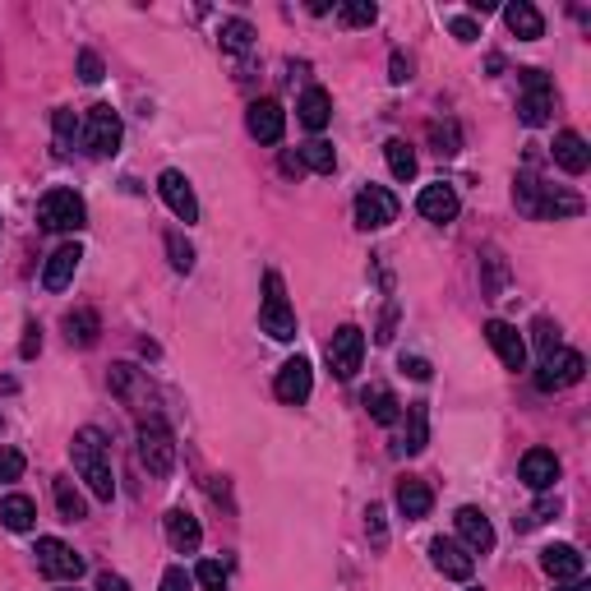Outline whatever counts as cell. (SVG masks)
I'll return each instance as SVG.
<instances>
[{"label": "cell", "mask_w": 591, "mask_h": 591, "mask_svg": "<svg viewBox=\"0 0 591 591\" xmlns=\"http://www.w3.org/2000/svg\"><path fill=\"white\" fill-rule=\"evenodd\" d=\"M70 453H74V471L88 481V490L111 504V495H116V476H111V458H107V439H102V430L84 425V430L74 435Z\"/></svg>", "instance_id": "obj_1"}, {"label": "cell", "mask_w": 591, "mask_h": 591, "mask_svg": "<svg viewBox=\"0 0 591 591\" xmlns=\"http://www.w3.org/2000/svg\"><path fill=\"white\" fill-rule=\"evenodd\" d=\"M139 462L157 481L171 476V467H176V435L167 430L162 416H144V425H139Z\"/></svg>", "instance_id": "obj_2"}, {"label": "cell", "mask_w": 591, "mask_h": 591, "mask_svg": "<svg viewBox=\"0 0 591 591\" xmlns=\"http://www.w3.org/2000/svg\"><path fill=\"white\" fill-rule=\"evenodd\" d=\"M259 328H264L273 342L296 338V310H291L287 287H282L278 273H264V310H259Z\"/></svg>", "instance_id": "obj_3"}, {"label": "cell", "mask_w": 591, "mask_h": 591, "mask_svg": "<svg viewBox=\"0 0 591 591\" xmlns=\"http://www.w3.org/2000/svg\"><path fill=\"white\" fill-rule=\"evenodd\" d=\"M37 222L47 231H84L88 222V208L74 190H47L42 204H37Z\"/></svg>", "instance_id": "obj_4"}, {"label": "cell", "mask_w": 591, "mask_h": 591, "mask_svg": "<svg viewBox=\"0 0 591 591\" xmlns=\"http://www.w3.org/2000/svg\"><path fill=\"white\" fill-rule=\"evenodd\" d=\"M582 374H587V361H582V351L555 347V351H545V356H541V370H536V388H541V393H559V388L582 384Z\"/></svg>", "instance_id": "obj_5"}, {"label": "cell", "mask_w": 591, "mask_h": 591, "mask_svg": "<svg viewBox=\"0 0 591 591\" xmlns=\"http://www.w3.org/2000/svg\"><path fill=\"white\" fill-rule=\"evenodd\" d=\"M121 139H125L121 116H116L107 102H97V107L88 111V121H84V148L93 157H116L121 153Z\"/></svg>", "instance_id": "obj_6"}, {"label": "cell", "mask_w": 591, "mask_h": 591, "mask_svg": "<svg viewBox=\"0 0 591 591\" xmlns=\"http://www.w3.org/2000/svg\"><path fill=\"white\" fill-rule=\"evenodd\" d=\"M518 84H522L518 116L527 125H545L550 121V111H555V84H550V74L545 70H522Z\"/></svg>", "instance_id": "obj_7"}, {"label": "cell", "mask_w": 591, "mask_h": 591, "mask_svg": "<svg viewBox=\"0 0 591 591\" xmlns=\"http://www.w3.org/2000/svg\"><path fill=\"white\" fill-rule=\"evenodd\" d=\"M388 222H398V194L384 185H365L356 194V227L361 231H384Z\"/></svg>", "instance_id": "obj_8"}, {"label": "cell", "mask_w": 591, "mask_h": 591, "mask_svg": "<svg viewBox=\"0 0 591 591\" xmlns=\"http://www.w3.org/2000/svg\"><path fill=\"white\" fill-rule=\"evenodd\" d=\"M33 555H37V568H42L51 582H74L84 573V555H74L61 536H42Z\"/></svg>", "instance_id": "obj_9"}, {"label": "cell", "mask_w": 591, "mask_h": 591, "mask_svg": "<svg viewBox=\"0 0 591 591\" xmlns=\"http://www.w3.org/2000/svg\"><path fill=\"white\" fill-rule=\"evenodd\" d=\"M361 361H365V333L356 324H342L333 333V342H328V365H333L338 379H351V374L361 370Z\"/></svg>", "instance_id": "obj_10"}, {"label": "cell", "mask_w": 591, "mask_h": 591, "mask_svg": "<svg viewBox=\"0 0 591 591\" xmlns=\"http://www.w3.org/2000/svg\"><path fill=\"white\" fill-rule=\"evenodd\" d=\"M430 564H435L444 578H453V582H471V573H476L471 550H467V545H458V541H448V536L430 541Z\"/></svg>", "instance_id": "obj_11"}, {"label": "cell", "mask_w": 591, "mask_h": 591, "mask_svg": "<svg viewBox=\"0 0 591 591\" xmlns=\"http://www.w3.org/2000/svg\"><path fill=\"white\" fill-rule=\"evenodd\" d=\"M310 388H314L310 361H305V356H291V361L278 370V384H273V393H278L287 407H301V402L310 398Z\"/></svg>", "instance_id": "obj_12"}, {"label": "cell", "mask_w": 591, "mask_h": 591, "mask_svg": "<svg viewBox=\"0 0 591 591\" xmlns=\"http://www.w3.org/2000/svg\"><path fill=\"white\" fill-rule=\"evenodd\" d=\"M157 194L167 199V208L181 222H199V199H194L190 181H185L181 171H162V176H157Z\"/></svg>", "instance_id": "obj_13"}, {"label": "cell", "mask_w": 591, "mask_h": 591, "mask_svg": "<svg viewBox=\"0 0 591 591\" xmlns=\"http://www.w3.org/2000/svg\"><path fill=\"white\" fill-rule=\"evenodd\" d=\"M485 338H490L495 356L504 361V370H522V365H527V342H522V333L513 324H504V319H490V324H485Z\"/></svg>", "instance_id": "obj_14"}, {"label": "cell", "mask_w": 591, "mask_h": 591, "mask_svg": "<svg viewBox=\"0 0 591 591\" xmlns=\"http://www.w3.org/2000/svg\"><path fill=\"white\" fill-rule=\"evenodd\" d=\"M245 125H250V134L259 139V144H278L282 130H287V111H282L273 97H264V102H250Z\"/></svg>", "instance_id": "obj_15"}, {"label": "cell", "mask_w": 591, "mask_h": 591, "mask_svg": "<svg viewBox=\"0 0 591 591\" xmlns=\"http://www.w3.org/2000/svg\"><path fill=\"white\" fill-rule=\"evenodd\" d=\"M458 208H462V199H458V190L453 185H425L421 194H416V213H421L425 222H453L458 218Z\"/></svg>", "instance_id": "obj_16"}, {"label": "cell", "mask_w": 591, "mask_h": 591, "mask_svg": "<svg viewBox=\"0 0 591 591\" xmlns=\"http://www.w3.org/2000/svg\"><path fill=\"white\" fill-rule=\"evenodd\" d=\"M458 536H462V545H467L471 555H490L495 550V527H490V518H485L481 508H458Z\"/></svg>", "instance_id": "obj_17"}, {"label": "cell", "mask_w": 591, "mask_h": 591, "mask_svg": "<svg viewBox=\"0 0 591 591\" xmlns=\"http://www.w3.org/2000/svg\"><path fill=\"white\" fill-rule=\"evenodd\" d=\"M541 568L555 582H578L582 568H587V559H582L578 545H545V550H541Z\"/></svg>", "instance_id": "obj_18"}, {"label": "cell", "mask_w": 591, "mask_h": 591, "mask_svg": "<svg viewBox=\"0 0 591 591\" xmlns=\"http://www.w3.org/2000/svg\"><path fill=\"white\" fill-rule=\"evenodd\" d=\"M79 259H84V250L79 245H61V250L47 259V268H42V287L47 291H65L74 282V273H79Z\"/></svg>", "instance_id": "obj_19"}, {"label": "cell", "mask_w": 591, "mask_h": 591, "mask_svg": "<svg viewBox=\"0 0 591 591\" xmlns=\"http://www.w3.org/2000/svg\"><path fill=\"white\" fill-rule=\"evenodd\" d=\"M555 167H564L568 176H582L591 167V148L578 130H559L555 134Z\"/></svg>", "instance_id": "obj_20"}, {"label": "cell", "mask_w": 591, "mask_h": 591, "mask_svg": "<svg viewBox=\"0 0 591 591\" xmlns=\"http://www.w3.org/2000/svg\"><path fill=\"white\" fill-rule=\"evenodd\" d=\"M522 481H527L531 490H550V485L559 481V458L550 453V448H531V453H522Z\"/></svg>", "instance_id": "obj_21"}, {"label": "cell", "mask_w": 591, "mask_h": 591, "mask_svg": "<svg viewBox=\"0 0 591 591\" xmlns=\"http://www.w3.org/2000/svg\"><path fill=\"white\" fill-rule=\"evenodd\" d=\"M430 508H435V495H430V485L416 481V476H407V481H398V513L407 522H421L430 518Z\"/></svg>", "instance_id": "obj_22"}, {"label": "cell", "mask_w": 591, "mask_h": 591, "mask_svg": "<svg viewBox=\"0 0 591 591\" xmlns=\"http://www.w3.org/2000/svg\"><path fill=\"white\" fill-rule=\"evenodd\" d=\"M167 541H171V550H181V555H194V550L204 545L199 518H190L185 508H171V513H167Z\"/></svg>", "instance_id": "obj_23"}, {"label": "cell", "mask_w": 591, "mask_h": 591, "mask_svg": "<svg viewBox=\"0 0 591 591\" xmlns=\"http://www.w3.org/2000/svg\"><path fill=\"white\" fill-rule=\"evenodd\" d=\"M504 24L513 37H522V42H536V37L545 33V19L536 5H527V0H513V5H504Z\"/></svg>", "instance_id": "obj_24"}, {"label": "cell", "mask_w": 591, "mask_h": 591, "mask_svg": "<svg viewBox=\"0 0 591 591\" xmlns=\"http://www.w3.org/2000/svg\"><path fill=\"white\" fill-rule=\"evenodd\" d=\"M361 402H365V411H370L374 425H398L402 421V402L393 398V388L374 384V388H365L361 393Z\"/></svg>", "instance_id": "obj_25"}, {"label": "cell", "mask_w": 591, "mask_h": 591, "mask_svg": "<svg viewBox=\"0 0 591 591\" xmlns=\"http://www.w3.org/2000/svg\"><path fill=\"white\" fill-rule=\"evenodd\" d=\"M296 111H301V125H305V130L319 134L328 121H333V97H328L324 88H305V97H301V107H296Z\"/></svg>", "instance_id": "obj_26"}, {"label": "cell", "mask_w": 591, "mask_h": 591, "mask_svg": "<svg viewBox=\"0 0 591 591\" xmlns=\"http://www.w3.org/2000/svg\"><path fill=\"white\" fill-rule=\"evenodd\" d=\"M97 333H102L97 310H70L65 314V342H70V347H93Z\"/></svg>", "instance_id": "obj_27"}, {"label": "cell", "mask_w": 591, "mask_h": 591, "mask_svg": "<svg viewBox=\"0 0 591 591\" xmlns=\"http://www.w3.org/2000/svg\"><path fill=\"white\" fill-rule=\"evenodd\" d=\"M425 444H430V411H425V402H411L407 407V435H402L398 453H421Z\"/></svg>", "instance_id": "obj_28"}, {"label": "cell", "mask_w": 591, "mask_h": 591, "mask_svg": "<svg viewBox=\"0 0 591 591\" xmlns=\"http://www.w3.org/2000/svg\"><path fill=\"white\" fill-rule=\"evenodd\" d=\"M0 522H5V531H33L37 504L28 495H10L5 504H0Z\"/></svg>", "instance_id": "obj_29"}, {"label": "cell", "mask_w": 591, "mask_h": 591, "mask_svg": "<svg viewBox=\"0 0 591 591\" xmlns=\"http://www.w3.org/2000/svg\"><path fill=\"white\" fill-rule=\"evenodd\" d=\"M51 490H56V508H61L65 522H84L88 518V504H84V495L74 490L70 476H56V481H51Z\"/></svg>", "instance_id": "obj_30"}, {"label": "cell", "mask_w": 591, "mask_h": 591, "mask_svg": "<svg viewBox=\"0 0 591 591\" xmlns=\"http://www.w3.org/2000/svg\"><path fill=\"white\" fill-rule=\"evenodd\" d=\"M301 167L319 171V176H333V167H338V153H333V144H328V139H310V144L301 148Z\"/></svg>", "instance_id": "obj_31"}, {"label": "cell", "mask_w": 591, "mask_h": 591, "mask_svg": "<svg viewBox=\"0 0 591 591\" xmlns=\"http://www.w3.org/2000/svg\"><path fill=\"white\" fill-rule=\"evenodd\" d=\"M384 157H388V171H393L398 181H411V176H416V153L407 148V139H388Z\"/></svg>", "instance_id": "obj_32"}, {"label": "cell", "mask_w": 591, "mask_h": 591, "mask_svg": "<svg viewBox=\"0 0 591 591\" xmlns=\"http://www.w3.org/2000/svg\"><path fill=\"white\" fill-rule=\"evenodd\" d=\"M222 51H236V56H241V51H250L254 47V28L245 24V19H227V24H222Z\"/></svg>", "instance_id": "obj_33"}, {"label": "cell", "mask_w": 591, "mask_h": 591, "mask_svg": "<svg viewBox=\"0 0 591 591\" xmlns=\"http://www.w3.org/2000/svg\"><path fill=\"white\" fill-rule=\"evenodd\" d=\"M51 130H56V153H70L74 148V134H79V121H74V111L70 107H61L56 116H51Z\"/></svg>", "instance_id": "obj_34"}, {"label": "cell", "mask_w": 591, "mask_h": 591, "mask_svg": "<svg viewBox=\"0 0 591 591\" xmlns=\"http://www.w3.org/2000/svg\"><path fill=\"white\" fill-rule=\"evenodd\" d=\"M430 144H435V153H439V157H453V153L462 148L458 125H453V121H435V125H430Z\"/></svg>", "instance_id": "obj_35"}, {"label": "cell", "mask_w": 591, "mask_h": 591, "mask_svg": "<svg viewBox=\"0 0 591 591\" xmlns=\"http://www.w3.org/2000/svg\"><path fill=\"white\" fill-rule=\"evenodd\" d=\"M167 259H171L176 273H190V268H194V245L185 241L181 231H167Z\"/></svg>", "instance_id": "obj_36"}, {"label": "cell", "mask_w": 591, "mask_h": 591, "mask_svg": "<svg viewBox=\"0 0 591 591\" xmlns=\"http://www.w3.org/2000/svg\"><path fill=\"white\" fill-rule=\"evenodd\" d=\"M194 587L199 591H227V568L218 559H204V564L194 568Z\"/></svg>", "instance_id": "obj_37"}, {"label": "cell", "mask_w": 591, "mask_h": 591, "mask_svg": "<svg viewBox=\"0 0 591 591\" xmlns=\"http://www.w3.org/2000/svg\"><path fill=\"white\" fill-rule=\"evenodd\" d=\"M338 19H342L347 28H370L374 19H379V10H374L370 0H347V5L338 10Z\"/></svg>", "instance_id": "obj_38"}, {"label": "cell", "mask_w": 591, "mask_h": 591, "mask_svg": "<svg viewBox=\"0 0 591 591\" xmlns=\"http://www.w3.org/2000/svg\"><path fill=\"white\" fill-rule=\"evenodd\" d=\"M365 536H370L374 550H384V545H388V518H384V504H370V508H365Z\"/></svg>", "instance_id": "obj_39"}, {"label": "cell", "mask_w": 591, "mask_h": 591, "mask_svg": "<svg viewBox=\"0 0 591 591\" xmlns=\"http://www.w3.org/2000/svg\"><path fill=\"white\" fill-rule=\"evenodd\" d=\"M24 453H19V448H5L0 444V485H10V481H19V476H24Z\"/></svg>", "instance_id": "obj_40"}, {"label": "cell", "mask_w": 591, "mask_h": 591, "mask_svg": "<svg viewBox=\"0 0 591 591\" xmlns=\"http://www.w3.org/2000/svg\"><path fill=\"white\" fill-rule=\"evenodd\" d=\"M102 74H107L102 56H97V51H79V79H84V84H102Z\"/></svg>", "instance_id": "obj_41"}, {"label": "cell", "mask_w": 591, "mask_h": 591, "mask_svg": "<svg viewBox=\"0 0 591 591\" xmlns=\"http://www.w3.org/2000/svg\"><path fill=\"white\" fill-rule=\"evenodd\" d=\"M485 268H490V296H499L504 291V278H508V264L499 250H485Z\"/></svg>", "instance_id": "obj_42"}, {"label": "cell", "mask_w": 591, "mask_h": 591, "mask_svg": "<svg viewBox=\"0 0 591 591\" xmlns=\"http://www.w3.org/2000/svg\"><path fill=\"white\" fill-rule=\"evenodd\" d=\"M448 28H453V37H458V42H476V37H481V24H476V19H467V14L448 19Z\"/></svg>", "instance_id": "obj_43"}, {"label": "cell", "mask_w": 591, "mask_h": 591, "mask_svg": "<svg viewBox=\"0 0 591 591\" xmlns=\"http://www.w3.org/2000/svg\"><path fill=\"white\" fill-rule=\"evenodd\" d=\"M536 347H541V356L559 347V328L550 324V319H536Z\"/></svg>", "instance_id": "obj_44"}, {"label": "cell", "mask_w": 591, "mask_h": 591, "mask_svg": "<svg viewBox=\"0 0 591 591\" xmlns=\"http://www.w3.org/2000/svg\"><path fill=\"white\" fill-rule=\"evenodd\" d=\"M162 591H194V578L185 568H167V573H162Z\"/></svg>", "instance_id": "obj_45"}, {"label": "cell", "mask_w": 591, "mask_h": 591, "mask_svg": "<svg viewBox=\"0 0 591 591\" xmlns=\"http://www.w3.org/2000/svg\"><path fill=\"white\" fill-rule=\"evenodd\" d=\"M37 351H42V328L28 324V328H24V347H19V356H24V361H33Z\"/></svg>", "instance_id": "obj_46"}, {"label": "cell", "mask_w": 591, "mask_h": 591, "mask_svg": "<svg viewBox=\"0 0 591 591\" xmlns=\"http://www.w3.org/2000/svg\"><path fill=\"white\" fill-rule=\"evenodd\" d=\"M388 79H393V84H407V79H411V61L402 56V51H393V61H388Z\"/></svg>", "instance_id": "obj_47"}, {"label": "cell", "mask_w": 591, "mask_h": 591, "mask_svg": "<svg viewBox=\"0 0 591 591\" xmlns=\"http://www.w3.org/2000/svg\"><path fill=\"white\" fill-rule=\"evenodd\" d=\"M402 374H411V379H430V361L425 356H402Z\"/></svg>", "instance_id": "obj_48"}, {"label": "cell", "mask_w": 591, "mask_h": 591, "mask_svg": "<svg viewBox=\"0 0 591 591\" xmlns=\"http://www.w3.org/2000/svg\"><path fill=\"white\" fill-rule=\"evenodd\" d=\"M97 591H130V582L121 573H97Z\"/></svg>", "instance_id": "obj_49"}, {"label": "cell", "mask_w": 591, "mask_h": 591, "mask_svg": "<svg viewBox=\"0 0 591 591\" xmlns=\"http://www.w3.org/2000/svg\"><path fill=\"white\" fill-rule=\"evenodd\" d=\"M282 171H301V153H282Z\"/></svg>", "instance_id": "obj_50"}, {"label": "cell", "mask_w": 591, "mask_h": 591, "mask_svg": "<svg viewBox=\"0 0 591 591\" xmlns=\"http://www.w3.org/2000/svg\"><path fill=\"white\" fill-rule=\"evenodd\" d=\"M14 388H19L14 379H0V393H14Z\"/></svg>", "instance_id": "obj_51"}, {"label": "cell", "mask_w": 591, "mask_h": 591, "mask_svg": "<svg viewBox=\"0 0 591 591\" xmlns=\"http://www.w3.org/2000/svg\"><path fill=\"white\" fill-rule=\"evenodd\" d=\"M564 591H591V587H587V582H568Z\"/></svg>", "instance_id": "obj_52"}, {"label": "cell", "mask_w": 591, "mask_h": 591, "mask_svg": "<svg viewBox=\"0 0 591 591\" xmlns=\"http://www.w3.org/2000/svg\"><path fill=\"white\" fill-rule=\"evenodd\" d=\"M0 430H5V421H0Z\"/></svg>", "instance_id": "obj_53"}, {"label": "cell", "mask_w": 591, "mask_h": 591, "mask_svg": "<svg viewBox=\"0 0 591 591\" xmlns=\"http://www.w3.org/2000/svg\"><path fill=\"white\" fill-rule=\"evenodd\" d=\"M471 591H481V587H471Z\"/></svg>", "instance_id": "obj_54"}]
</instances>
